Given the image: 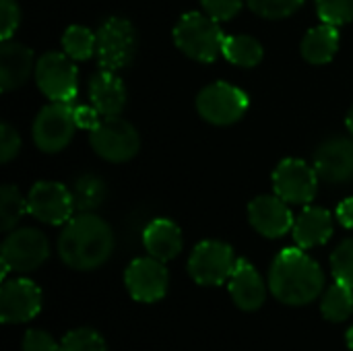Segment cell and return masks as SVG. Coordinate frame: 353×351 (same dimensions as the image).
I'll list each match as a JSON object with an SVG mask.
<instances>
[{
	"label": "cell",
	"instance_id": "obj_31",
	"mask_svg": "<svg viewBox=\"0 0 353 351\" xmlns=\"http://www.w3.org/2000/svg\"><path fill=\"white\" fill-rule=\"evenodd\" d=\"M60 351H105V343L93 329H77L62 339Z\"/></svg>",
	"mask_w": 353,
	"mask_h": 351
},
{
	"label": "cell",
	"instance_id": "obj_22",
	"mask_svg": "<svg viewBox=\"0 0 353 351\" xmlns=\"http://www.w3.org/2000/svg\"><path fill=\"white\" fill-rule=\"evenodd\" d=\"M339 50V29L323 23L310 29L302 39V56L310 64H329Z\"/></svg>",
	"mask_w": 353,
	"mask_h": 351
},
{
	"label": "cell",
	"instance_id": "obj_21",
	"mask_svg": "<svg viewBox=\"0 0 353 351\" xmlns=\"http://www.w3.org/2000/svg\"><path fill=\"white\" fill-rule=\"evenodd\" d=\"M143 244L149 252V257L168 263L176 259L182 250V232L180 228L165 217L153 219L145 232H143Z\"/></svg>",
	"mask_w": 353,
	"mask_h": 351
},
{
	"label": "cell",
	"instance_id": "obj_16",
	"mask_svg": "<svg viewBox=\"0 0 353 351\" xmlns=\"http://www.w3.org/2000/svg\"><path fill=\"white\" fill-rule=\"evenodd\" d=\"M248 221L261 236L281 238L294 228L296 219L283 199L263 194L248 205Z\"/></svg>",
	"mask_w": 353,
	"mask_h": 351
},
{
	"label": "cell",
	"instance_id": "obj_20",
	"mask_svg": "<svg viewBox=\"0 0 353 351\" xmlns=\"http://www.w3.org/2000/svg\"><path fill=\"white\" fill-rule=\"evenodd\" d=\"M294 240L300 248H314L331 240L333 217L323 207H306L294 221Z\"/></svg>",
	"mask_w": 353,
	"mask_h": 351
},
{
	"label": "cell",
	"instance_id": "obj_37",
	"mask_svg": "<svg viewBox=\"0 0 353 351\" xmlns=\"http://www.w3.org/2000/svg\"><path fill=\"white\" fill-rule=\"evenodd\" d=\"M337 219H339V223L343 228L353 230V197L339 203V207H337Z\"/></svg>",
	"mask_w": 353,
	"mask_h": 351
},
{
	"label": "cell",
	"instance_id": "obj_33",
	"mask_svg": "<svg viewBox=\"0 0 353 351\" xmlns=\"http://www.w3.org/2000/svg\"><path fill=\"white\" fill-rule=\"evenodd\" d=\"M201 4L215 21H230L240 12L244 0H201Z\"/></svg>",
	"mask_w": 353,
	"mask_h": 351
},
{
	"label": "cell",
	"instance_id": "obj_29",
	"mask_svg": "<svg viewBox=\"0 0 353 351\" xmlns=\"http://www.w3.org/2000/svg\"><path fill=\"white\" fill-rule=\"evenodd\" d=\"M316 12L323 23L345 25L353 21V0H316Z\"/></svg>",
	"mask_w": 353,
	"mask_h": 351
},
{
	"label": "cell",
	"instance_id": "obj_26",
	"mask_svg": "<svg viewBox=\"0 0 353 351\" xmlns=\"http://www.w3.org/2000/svg\"><path fill=\"white\" fill-rule=\"evenodd\" d=\"M62 50L72 60H89L97 50V33L83 25H70L62 35Z\"/></svg>",
	"mask_w": 353,
	"mask_h": 351
},
{
	"label": "cell",
	"instance_id": "obj_28",
	"mask_svg": "<svg viewBox=\"0 0 353 351\" xmlns=\"http://www.w3.org/2000/svg\"><path fill=\"white\" fill-rule=\"evenodd\" d=\"M248 8L263 19H285L292 17L304 0H246Z\"/></svg>",
	"mask_w": 353,
	"mask_h": 351
},
{
	"label": "cell",
	"instance_id": "obj_18",
	"mask_svg": "<svg viewBox=\"0 0 353 351\" xmlns=\"http://www.w3.org/2000/svg\"><path fill=\"white\" fill-rule=\"evenodd\" d=\"M89 99L93 108L103 116H120L126 106V87L118 72L99 70L89 81Z\"/></svg>",
	"mask_w": 353,
	"mask_h": 351
},
{
	"label": "cell",
	"instance_id": "obj_39",
	"mask_svg": "<svg viewBox=\"0 0 353 351\" xmlns=\"http://www.w3.org/2000/svg\"><path fill=\"white\" fill-rule=\"evenodd\" d=\"M345 339H347V345L353 350V327L347 331V337H345Z\"/></svg>",
	"mask_w": 353,
	"mask_h": 351
},
{
	"label": "cell",
	"instance_id": "obj_36",
	"mask_svg": "<svg viewBox=\"0 0 353 351\" xmlns=\"http://www.w3.org/2000/svg\"><path fill=\"white\" fill-rule=\"evenodd\" d=\"M99 112L91 106H79L74 108V122H77V128H85V130H95L99 126Z\"/></svg>",
	"mask_w": 353,
	"mask_h": 351
},
{
	"label": "cell",
	"instance_id": "obj_24",
	"mask_svg": "<svg viewBox=\"0 0 353 351\" xmlns=\"http://www.w3.org/2000/svg\"><path fill=\"white\" fill-rule=\"evenodd\" d=\"M72 201H74V211L79 213H91L97 207H101V203L105 201V184L101 178L93 176V174H83L74 180L72 188Z\"/></svg>",
	"mask_w": 353,
	"mask_h": 351
},
{
	"label": "cell",
	"instance_id": "obj_10",
	"mask_svg": "<svg viewBox=\"0 0 353 351\" xmlns=\"http://www.w3.org/2000/svg\"><path fill=\"white\" fill-rule=\"evenodd\" d=\"M50 257V242L43 232L35 228H21L6 236L2 242L0 261L10 271L29 273L41 267Z\"/></svg>",
	"mask_w": 353,
	"mask_h": 351
},
{
	"label": "cell",
	"instance_id": "obj_3",
	"mask_svg": "<svg viewBox=\"0 0 353 351\" xmlns=\"http://www.w3.org/2000/svg\"><path fill=\"white\" fill-rule=\"evenodd\" d=\"M225 33L219 27V21L207 12H186L174 27L176 48L192 60L215 62L221 56Z\"/></svg>",
	"mask_w": 353,
	"mask_h": 351
},
{
	"label": "cell",
	"instance_id": "obj_8",
	"mask_svg": "<svg viewBox=\"0 0 353 351\" xmlns=\"http://www.w3.org/2000/svg\"><path fill=\"white\" fill-rule=\"evenodd\" d=\"M74 130V108L64 101L48 103L33 120V141L43 153L62 151L72 141Z\"/></svg>",
	"mask_w": 353,
	"mask_h": 351
},
{
	"label": "cell",
	"instance_id": "obj_27",
	"mask_svg": "<svg viewBox=\"0 0 353 351\" xmlns=\"http://www.w3.org/2000/svg\"><path fill=\"white\" fill-rule=\"evenodd\" d=\"M25 213H29L27 197H23L17 186L4 184L0 188V230L12 232Z\"/></svg>",
	"mask_w": 353,
	"mask_h": 351
},
{
	"label": "cell",
	"instance_id": "obj_12",
	"mask_svg": "<svg viewBox=\"0 0 353 351\" xmlns=\"http://www.w3.org/2000/svg\"><path fill=\"white\" fill-rule=\"evenodd\" d=\"M27 209L35 219L43 223L50 225L68 223L74 213L72 192L60 182L41 180L33 184V188L27 192Z\"/></svg>",
	"mask_w": 353,
	"mask_h": 351
},
{
	"label": "cell",
	"instance_id": "obj_2",
	"mask_svg": "<svg viewBox=\"0 0 353 351\" xmlns=\"http://www.w3.org/2000/svg\"><path fill=\"white\" fill-rule=\"evenodd\" d=\"M273 296L290 306L310 304L325 288V273L304 250L285 248L277 254L269 271Z\"/></svg>",
	"mask_w": 353,
	"mask_h": 351
},
{
	"label": "cell",
	"instance_id": "obj_7",
	"mask_svg": "<svg viewBox=\"0 0 353 351\" xmlns=\"http://www.w3.org/2000/svg\"><path fill=\"white\" fill-rule=\"evenodd\" d=\"M35 83L50 101L70 103L79 91V72L62 52H46L35 62Z\"/></svg>",
	"mask_w": 353,
	"mask_h": 351
},
{
	"label": "cell",
	"instance_id": "obj_23",
	"mask_svg": "<svg viewBox=\"0 0 353 351\" xmlns=\"http://www.w3.org/2000/svg\"><path fill=\"white\" fill-rule=\"evenodd\" d=\"M221 56L242 68H254L265 56L263 43L252 35H225Z\"/></svg>",
	"mask_w": 353,
	"mask_h": 351
},
{
	"label": "cell",
	"instance_id": "obj_34",
	"mask_svg": "<svg viewBox=\"0 0 353 351\" xmlns=\"http://www.w3.org/2000/svg\"><path fill=\"white\" fill-rule=\"evenodd\" d=\"M21 151V137L19 132L10 126V124H2L0 126V161L8 163L12 161Z\"/></svg>",
	"mask_w": 353,
	"mask_h": 351
},
{
	"label": "cell",
	"instance_id": "obj_13",
	"mask_svg": "<svg viewBox=\"0 0 353 351\" xmlns=\"http://www.w3.org/2000/svg\"><path fill=\"white\" fill-rule=\"evenodd\" d=\"M168 269L161 261L147 257L137 259L128 265L124 273V283L128 294L139 302H157L168 292Z\"/></svg>",
	"mask_w": 353,
	"mask_h": 351
},
{
	"label": "cell",
	"instance_id": "obj_11",
	"mask_svg": "<svg viewBox=\"0 0 353 351\" xmlns=\"http://www.w3.org/2000/svg\"><path fill=\"white\" fill-rule=\"evenodd\" d=\"M319 174L302 159H283L273 172V190L279 199L292 205H308L319 190Z\"/></svg>",
	"mask_w": 353,
	"mask_h": 351
},
{
	"label": "cell",
	"instance_id": "obj_14",
	"mask_svg": "<svg viewBox=\"0 0 353 351\" xmlns=\"http://www.w3.org/2000/svg\"><path fill=\"white\" fill-rule=\"evenodd\" d=\"M41 310V292L29 279H10L0 288V321L27 323Z\"/></svg>",
	"mask_w": 353,
	"mask_h": 351
},
{
	"label": "cell",
	"instance_id": "obj_25",
	"mask_svg": "<svg viewBox=\"0 0 353 351\" xmlns=\"http://www.w3.org/2000/svg\"><path fill=\"white\" fill-rule=\"evenodd\" d=\"M323 317L331 323H341L347 321L353 312V288L347 283L335 281L323 298L321 304Z\"/></svg>",
	"mask_w": 353,
	"mask_h": 351
},
{
	"label": "cell",
	"instance_id": "obj_15",
	"mask_svg": "<svg viewBox=\"0 0 353 351\" xmlns=\"http://www.w3.org/2000/svg\"><path fill=\"white\" fill-rule=\"evenodd\" d=\"M314 170L327 184H341L353 176V139L331 137L314 153Z\"/></svg>",
	"mask_w": 353,
	"mask_h": 351
},
{
	"label": "cell",
	"instance_id": "obj_17",
	"mask_svg": "<svg viewBox=\"0 0 353 351\" xmlns=\"http://www.w3.org/2000/svg\"><path fill=\"white\" fill-rule=\"evenodd\" d=\"M35 70L33 66V50H29L27 46L12 41V39H4L0 43V87L2 91H14L21 85H25V81L31 77V72Z\"/></svg>",
	"mask_w": 353,
	"mask_h": 351
},
{
	"label": "cell",
	"instance_id": "obj_35",
	"mask_svg": "<svg viewBox=\"0 0 353 351\" xmlns=\"http://www.w3.org/2000/svg\"><path fill=\"white\" fill-rule=\"evenodd\" d=\"M23 351H60L54 337L41 329H29L23 339Z\"/></svg>",
	"mask_w": 353,
	"mask_h": 351
},
{
	"label": "cell",
	"instance_id": "obj_38",
	"mask_svg": "<svg viewBox=\"0 0 353 351\" xmlns=\"http://www.w3.org/2000/svg\"><path fill=\"white\" fill-rule=\"evenodd\" d=\"M345 124H347V128H350V132L353 134V106L350 108V112H347V118H345Z\"/></svg>",
	"mask_w": 353,
	"mask_h": 351
},
{
	"label": "cell",
	"instance_id": "obj_32",
	"mask_svg": "<svg viewBox=\"0 0 353 351\" xmlns=\"http://www.w3.org/2000/svg\"><path fill=\"white\" fill-rule=\"evenodd\" d=\"M21 23V10L14 0H0V37L10 39Z\"/></svg>",
	"mask_w": 353,
	"mask_h": 351
},
{
	"label": "cell",
	"instance_id": "obj_30",
	"mask_svg": "<svg viewBox=\"0 0 353 351\" xmlns=\"http://www.w3.org/2000/svg\"><path fill=\"white\" fill-rule=\"evenodd\" d=\"M331 269L335 281L347 283L353 288V238L341 242L331 254Z\"/></svg>",
	"mask_w": 353,
	"mask_h": 351
},
{
	"label": "cell",
	"instance_id": "obj_4",
	"mask_svg": "<svg viewBox=\"0 0 353 351\" xmlns=\"http://www.w3.org/2000/svg\"><path fill=\"white\" fill-rule=\"evenodd\" d=\"M137 46L139 37L134 25L122 17H112L97 31L95 56L103 70L118 72L134 60Z\"/></svg>",
	"mask_w": 353,
	"mask_h": 351
},
{
	"label": "cell",
	"instance_id": "obj_1",
	"mask_svg": "<svg viewBox=\"0 0 353 351\" xmlns=\"http://www.w3.org/2000/svg\"><path fill=\"white\" fill-rule=\"evenodd\" d=\"M114 250L112 228L93 213H79L72 217L58 238L60 259L77 271H91L101 267Z\"/></svg>",
	"mask_w": 353,
	"mask_h": 351
},
{
	"label": "cell",
	"instance_id": "obj_9",
	"mask_svg": "<svg viewBox=\"0 0 353 351\" xmlns=\"http://www.w3.org/2000/svg\"><path fill=\"white\" fill-rule=\"evenodd\" d=\"M236 263L238 261L230 244L205 240L192 250L188 259V273L199 285H221L230 281Z\"/></svg>",
	"mask_w": 353,
	"mask_h": 351
},
{
	"label": "cell",
	"instance_id": "obj_5",
	"mask_svg": "<svg viewBox=\"0 0 353 351\" xmlns=\"http://www.w3.org/2000/svg\"><path fill=\"white\" fill-rule=\"evenodd\" d=\"M250 99L248 95L225 81H217L207 85L196 95V110L199 114L215 126H230L236 124L248 110Z\"/></svg>",
	"mask_w": 353,
	"mask_h": 351
},
{
	"label": "cell",
	"instance_id": "obj_19",
	"mask_svg": "<svg viewBox=\"0 0 353 351\" xmlns=\"http://www.w3.org/2000/svg\"><path fill=\"white\" fill-rule=\"evenodd\" d=\"M230 294L238 308L246 312H254L265 304V283L259 271L244 259H238L234 273L230 277Z\"/></svg>",
	"mask_w": 353,
	"mask_h": 351
},
{
	"label": "cell",
	"instance_id": "obj_6",
	"mask_svg": "<svg viewBox=\"0 0 353 351\" xmlns=\"http://www.w3.org/2000/svg\"><path fill=\"white\" fill-rule=\"evenodd\" d=\"M89 143L101 159L112 163H124L141 149V137L137 128L120 116L103 118L99 126L91 130Z\"/></svg>",
	"mask_w": 353,
	"mask_h": 351
}]
</instances>
